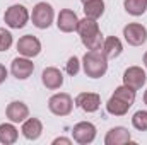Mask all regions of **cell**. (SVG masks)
I'll return each mask as SVG.
<instances>
[{"instance_id": "6da1fadb", "label": "cell", "mask_w": 147, "mask_h": 145, "mask_svg": "<svg viewBox=\"0 0 147 145\" xmlns=\"http://www.w3.org/2000/svg\"><path fill=\"white\" fill-rule=\"evenodd\" d=\"M82 68L87 77L101 79L108 72V58L105 56L101 50H94V51L87 50L86 55L82 56Z\"/></svg>"}, {"instance_id": "277c9868", "label": "cell", "mask_w": 147, "mask_h": 145, "mask_svg": "<svg viewBox=\"0 0 147 145\" xmlns=\"http://www.w3.org/2000/svg\"><path fill=\"white\" fill-rule=\"evenodd\" d=\"M48 109L55 116H69L74 109V99L67 92H57L48 99Z\"/></svg>"}, {"instance_id": "52a82bcc", "label": "cell", "mask_w": 147, "mask_h": 145, "mask_svg": "<svg viewBox=\"0 0 147 145\" xmlns=\"http://www.w3.org/2000/svg\"><path fill=\"white\" fill-rule=\"evenodd\" d=\"M34 72V63L28 56H16L10 63V73L17 80H26Z\"/></svg>"}, {"instance_id": "9c48e42d", "label": "cell", "mask_w": 147, "mask_h": 145, "mask_svg": "<svg viewBox=\"0 0 147 145\" xmlns=\"http://www.w3.org/2000/svg\"><path fill=\"white\" fill-rule=\"evenodd\" d=\"M17 51L21 56H28V58H34L41 53V41L33 34H26V36L19 38L17 41Z\"/></svg>"}, {"instance_id": "d4e9b609", "label": "cell", "mask_w": 147, "mask_h": 145, "mask_svg": "<svg viewBox=\"0 0 147 145\" xmlns=\"http://www.w3.org/2000/svg\"><path fill=\"white\" fill-rule=\"evenodd\" d=\"M80 65H82V62L77 56H70L67 60V63H65V72L69 73L70 77H75L77 73L80 72Z\"/></svg>"}, {"instance_id": "5b68a950", "label": "cell", "mask_w": 147, "mask_h": 145, "mask_svg": "<svg viewBox=\"0 0 147 145\" xmlns=\"http://www.w3.org/2000/svg\"><path fill=\"white\" fill-rule=\"evenodd\" d=\"M98 130L91 121H79L72 128V138L79 145H89L96 140Z\"/></svg>"}, {"instance_id": "f1b7e54d", "label": "cell", "mask_w": 147, "mask_h": 145, "mask_svg": "<svg viewBox=\"0 0 147 145\" xmlns=\"http://www.w3.org/2000/svg\"><path fill=\"white\" fill-rule=\"evenodd\" d=\"M144 103H146V106H147V89H146V92H144Z\"/></svg>"}, {"instance_id": "3957f363", "label": "cell", "mask_w": 147, "mask_h": 145, "mask_svg": "<svg viewBox=\"0 0 147 145\" xmlns=\"http://www.w3.org/2000/svg\"><path fill=\"white\" fill-rule=\"evenodd\" d=\"M53 19H55V10H53L51 3L38 2L36 5L33 7L31 21H33L34 28H38V29H48L53 24Z\"/></svg>"}, {"instance_id": "7a4b0ae2", "label": "cell", "mask_w": 147, "mask_h": 145, "mask_svg": "<svg viewBox=\"0 0 147 145\" xmlns=\"http://www.w3.org/2000/svg\"><path fill=\"white\" fill-rule=\"evenodd\" d=\"M31 19V14L28 10V7L21 5V3H14L10 7L5 9L3 12V22L10 28V29H22Z\"/></svg>"}, {"instance_id": "cb8c5ba5", "label": "cell", "mask_w": 147, "mask_h": 145, "mask_svg": "<svg viewBox=\"0 0 147 145\" xmlns=\"http://www.w3.org/2000/svg\"><path fill=\"white\" fill-rule=\"evenodd\" d=\"M12 43H14V38L10 34V31H7L5 28H0V51L10 50Z\"/></svg>"}, {"instance_id": "7402d4cb", "label": "cell", "mask_w": 147, "mask_h": 145, "mask_svg": "<svg viewBox=\"0 0 147 145\" xmlns=\"http://www.w3.org/2000/svg\"><path fill=\"white\" fill-rule=\"evenodd\" d=\"M135 92L137 91H134L132 87H128V85H120V87H116L115 89V92H113V96L115 97H118V99H121L123 103H127V104H130V106H134V103H135Z\"/></svg>"}, {"instance_id": "44dd1931", "label": "cell", "mask_w": 147, "mask_h": 145, "mask_svg": "<svg viewBox=\"0 0 147 145\" xmlns=\"http://www.w3.org/2000/svg\"><path fill=\"white\" fill-rule=\"evenodd\" d=\"M123 7H125L127 14L139 17V15H144L147 12V0H125Z\"/></svg>"}, {"instance_id": "8fae6325", "label": "cell", "mask_w": 147, "mask_h": 145, "mask_svg": "<svg viewBox=\"0 0 147 145\" xmlns=\"http://www.w3.org/2000/svg\"><path fill=\"white\" fill-rule=\"evenodd\" d=\"M79 26V17L72 9H62L58 17H57V28L62 33H74L77 31Z\"/></svg>"}, {"instance_id": "2e32d148", "label": "cell", "mask_w": 147, "mask_h": 145, "mask_svg": "<svg viewBox=\"0 0 147 145\" xmlns=\"http://www.w3.org/2000/svg\"><path fill=\"white\" fill-rule=\"evenodd\" d=\"M21 133L24 138L28 140H38L43 133V123L41 119L38 118H28L22 121V126H21Z\"/></svg>"}, {"instance_id": "7c38bea8", "label": "cell", "mask_w": 147, "mask_h": 145, "mask_svg": "<svg viewBox=\"0 0 147 145\" xmlns=\"http://www.w3.org/2000/svg\"><path fill=\"white\" fill-rule=\"evenodd\" d=\"M5 116L12 123H22L24 119L29 118V108L22 101H12L5 108Z\"/></svg>"}, {"instance_id": "83f0119b", "label": "cell", "mask_w": 147, "mask_h": 145, "mask_svg": "<svg viewBox=\"0 0 147 145\" xmlns=\"http://www.w3.org/2000/svg\"><path fill=\"white\" fill-rule=\"evenodd\" d=\"M142 62H144V67L147 68V51L144 53V56H142Z\"/></svg>"}, {"instance_id": "d6986e66", "label": "cell", "mask_w": 147, "mask_h": 145, "mask_svg": "<svg viewBox=\"0 0 147 145\" xmlns=\"http://www.w3.org/2000/svg\"><path fill=\"white\" fill-rule=\"evenodd\" d=\"M84 5V15L86 17H89V19H99L103 14H105V2L103 0H89V2H86V3H82Z\"/></svg>"}, {"instance_id": "f546056e", "label": "cell", "mask_w": 147, "mask_h": 145, "mask_svg": "<svg viewBox=\"0 0 147 145\" xmlns=\"http://www.w3.org/2000/svg\"><path fill=\"white\" fill-rule=\"evenodd\" d=\"M80 2H82V3H86V2H89V0H80Z\"/></svg>"}, {"instance_id": "4316f807", "label": "cell", "mask_w": 147, "mask_h": 145, "mask_svg": "<svg viewBox=\"0 0 147 145\" xmlns=\"http://www.w3.org/2000/svg\"><path fill=\"white\" fill-rule=\"evenodd\" d=\"M7 75H9V72H7V68L0 63V84H3L5 82V79H7Z\"/></svg>"}, {"instance_id": "ffe728a7", "label": "cell", "mask_w": 147, "mask_h": 145, "mask_svg": "<svg viewBox=\"0 0 147 145\" xmlns=\"http://www.w3.org/2000/svg\"><path fill=\"white\" fill-rule=\"evenodd\" d=\"M130 108H132L130 104L123 103L121 99H118L115 96H111L110 99H108V103H106V111L110 113L111 116H125Z\"/></svg>"}, {"instance_id": "30bf717a", "label": "cell", "mask_w": 147, "mask_h": 145, "mask_svg": "<svg viewBox=\"0 0 147 145\" xmlns=\"http://www.w3.org/2000/svg\"><path fill=\"white\" fill-rule=\"evenodd\" d=\"M75 106L80 108L84 113H96L101 108V96L96 92H80L75 97Z\"/></svg>"}, {"instance_id": "8992f818", "label": "cell", "mask_w": 147, "mask_h": 145, "mask_svg": "<svg viewBox=\"0 0 147 145\" xmlns=\"http://www.w3.org/2000/svg\"><path fill=\"white\" fill-rule=\"evenodd\" d=\"M123 38L130 46H142L147 41V28L139 22H130L123 28Z\"/></svg>"}, {"instance_id": "e0dca14e", "label": "cell", "mask_w": 147, "mask_h": 145, "mask_svg": "<svg viewBox=\"0 0 147 145\" xmlns=\"http://www.w3.org/2000/svg\"><path fill=\"white\" fill-rule=\"evenodd\" d=\"M101 51L105 53V56L108 60H113V58H118L123 51V44L120 41V38L116 36H108L105 41H103V46H101Z\"/></svg>"}, {"instance_id": "4fadbf2b", "label": "cell", "mask_w": 147, "mask_h": 145, "mask_svg": "<svg viewBox=\"0 0 147 145\" xmlns=\"http://www.w3.org/2000/svg\"><path fill=\"white\" fill-rule=\"evenodd\" d=\"M41 82L46 89L57 91L63 85V73L60 72L57 67H46L41 73Z\"/></svg>"}, {"instance_id": "603a6c76", "label": "cell", "mask_w": 147, "mask_h": 145, "mask_svg": "<svg viewBox=\"0 0 147 145\" xmlns=\"http://www.w3.org/2000/svg\"><path fill=\"white\" fill-rule=\"evenodd\" d=\"M132 126L139 132H147V111L140 109L132 116Z\"/></svg>"}, {"instance_id": "ac0fdd59", "label": "cell", "mask_w": 147, "mask_h": 145, "mask_svg": "<svg viewBox=\"0 0 147 145\" xmlns=\"http://www.w3.org/2000/svg\"><path fill=\"white\" fill-rule=\"evenodd\" d=\"M19 138V130L16 128V123H2L0 125V144L12 145Z\"/></svg>"}, {"instance_id": "484cf974", "label": "cell", "mask_w": 147, "mask_h": 145, "mask_svg": "<svg viewBox=\"0 0 147 145\" xmlns=\"http://www.w3.org/2000/svg\"><path fill=\"white\" fill-rule=\"evenodd\" d=\"M53 145H72V140L70 138H65V137H58V138H55L53 142H51Z\"/></svg>"}, {"instance_id": "5bb4252c", "label": "cell", "mask_w": 147, "mask_h": 145, "mask_svg": "<svg viewBox=\"0 0 147 145\" xmlns=\"http://www.w3.org/2000/svg\"><path fill=\"white\" fill-rule=\"evenodd\" d=\"M132 142V135L125 126H113L105 137V145H125Z\"/></svg>"}, {"instance_id": "9a60e30c", "label": "cell", "mask_w": 147, "mask_h": 145, "mask_svg": "<svg viewBox=\"0 0 147 145\" xmlns=\"http://www.w3.org/2000/svg\"><path fill=\"white\" fill-rule=\"evenodd\" d=\"M77 33L80 36V41H84V39H89V38H92V36L101 34V29H99V24H98L96 19L84 17V19H79Z\"/></svg>"}, {"instance_id": "ba28073f", "label": "cell", "mask_w": 147, "mask_h": 145, "mask_svg": "<svg viewBox=\"0 0 147 145\" xmlns=\"http://www.w3.org/2000/svg\"><path fill=\"white\" fill-rule=\"evenodd\" d=\"M146 82H147V73L142 67L134 65V67H128L123 72V84L128 85V87H132L134 91L142 89L146 85Z\"/></svg>"}]
</instances>
